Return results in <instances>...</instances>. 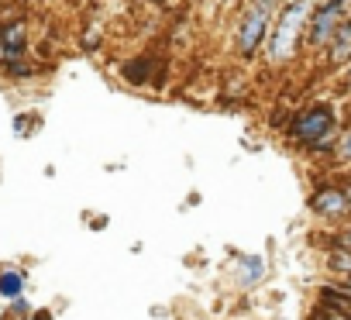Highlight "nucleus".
<instances>
[{
	"label": "nucleus",
	"mask_w": 351,
	"mask_h": 320,
	"mask_svg": "<svg viewBox=\"0 0 351 320\" xmlns=\"http://www.w3.org/2000/svg\"><path fill=\"white\" fill-rule=\"evenodd\" d=\"M327 265H330V272H334V275H351V248L334 245V248H330V255H327Z\"/></svg>",
	"instance_id": "6e6552de"
},
{
	"label": "nucleus",
	"mask_w": 351,
	"mask_h": 320,
	"mask_svg": "<svg viewBox=\"0 0 351 320\" xmlns=\"http://www.w3.org/2000/svg\"><path fill=\"white\" fill-rule=\"evenodd\" d=\"M310 11H313V0H282L279 21L269 28V38H265L269 42V62L282 66V62H289L296 56Z\"/></svg>",
	"instance_id": "f257e3e1"
},
{
	"label": "nucleus",
	"mask_w": 351,
	"mask_h": 320,
	"mask_svg": "<svg viewBox=\"0 0 351 320\" xmlns=\"http://www.w3.org/2000/svg\"><path fill=\"white\" fill-rule=\"evenodd\" d=\"M145 76H148V62H145V59H138V62H131V66L124 69V79H128V83H134V86H141V83H145Z\"/></svg>",
	"instance_id": "9d476101"
},
{
	"label": "nucleus",
	"mask_w": 351,
	"mask_h": 320,
	"mask_svg": "<svg viewBox=\"0 0 351 320\" xmlns=\"http://www.w3.org/2000/svg\"><path fill=\"white\" fill-rule=\"evenodd\" d=\"M152 4H162V0H152Z\"/></svg>",
	"instance_id": "6ab92c4d"
},
{
	"label": "nucleus",
	"mask_w": 351,
	"mask_h": 320,
	"mask_svg": "<svg viewBox=\"0 0 351 320\" xmlns=\"http://www.w3.org/2000/svg\"><path fill=\"white\" fill-rule=\"evenodd\" d=\"M262 275H265V262L258 255H245L241 265H238V282L241 286H258Z\"/></svg>",
	"instance_id": "0eeeda50"
},
{
	"label": "nucleus",
	"mask_w": 351,
	"mask_h": 320,
	"mask_svg": "<svg viewBox=\"0 0 351 320\" xmlns=\"http://www.w3.org/2000/svg\"><path fill=\"white\" fill-rule=\"evenodd\" d=\"M310 207H313V214H317V217H324V221H337V217L351 214V204H348L344 186H334V183H327V186L313 190Z\"/></svg>",
	"instance_id": "20e7f679"
},
{
	"label": "nucleus",
	"mask_w": 351,
	"mask_h": 320,
	"mask_svg": "<svg viewBox=\"0 0 351 320\" xmlns=\"http://www.w3.org/2000/svg\"><path fill=\"white\" fill-rule=\"evenodd\" d=\"M255 4H276V0H255Z\"/></svg>",
	"instance_id": "2eb2a0df"
},
{
	"label": "nucleus",
	"mask_w": 351,
	"mask_h": 320,
	"mask_svg": "<svg viewBox=\"0 0 351 320\" xmlns=\"http://www.w3.org/2000/svg\"><path fill=\"white\" fill-rule=\"evenodd\" d=\"M11 306H14V313H18V317H28V313H32V303H28V299H21V296H14V299H11Z\"/></svg>",
	"instance_id": "f8f14e48"
},
{
	"label": "nucleus",
	"mask_w": 351,
	"mask_h": 320,
	"mask_svg": "<svg viewBox=\"0 0 351 320\" xmlns=\"http://www.w3.org/2000/svg\"><path fill=\"white\" fill-rule=\"evenodd\" d=\"M348 83H351V62H348Z\"/></svg>",
	"instance_id": "a211bd4d"
},
{
	"label": "nucleus",
	"mask_w": 351,
	"mask_h": 320,
	"mask_svg": "<svg viewBox=\"0 0 351 320\" xmlns=\"http://www.w3.org/2000/svg\"><path fill=\"white\" fill-rule=\"evenodd\" d=\"M310 320H351V317L341 313V310H330V306H317V310L310 313Z\"/></svg>",
	"instance_id": "9b49d317"
},
{
	"label": "nucleus",
	"mask_w": 351,
	"mask_h": 320,
	"mask_svg": "<svg viewBox=\"0 0 351 320\" xmlns=\"http://www.w3.org/2000/svg\"><path fill=\"white\" fill-rule=\"evenodd\" d=\"M0 45H4V59H18L28 49V25L25 21H11L0 28Z\"/></svg>",
	"instance_id": "39448f33"
},
{
	"label": "nucleus",
	"mask_w": 351,
	"mask_h": 320,
	"mask_svg": "<svg viewBox=\"0 0 351 320\" xmlns=\"http://www.w3.org/2000/svg\"><path fill=\"white\" fill-rule=\"evenodd\" d=\"M334 158H337V162H348V166H351V127L337 131V141H334Z\"/></svg>",
	"instance_id": "1a4fd4ad"
},
{
	"label": "nucleus",
	"mask_w": 351,
	"mask_h": 320,
	"mask_svg": "<svg viewBox=\"0 0 351 320\" xmlns=\"http://www.w3.org/2000/svg\"><path fill=\"white\" fill-rule=\"evenodd\" d=\"M97 42H100V32H97V28H86V38H83V49L90 52V49H97Z\"/></svg>",
	"instance_id": "ddd939ff"
},
{
	"label": "nucleus",
	"mask_w": 351,
	"mask_h": 320,
	"mask_svg": "<svg viewBox=\"0 0 351 320\" xmlns=\"http://www.w3.org/2000/svg\"><path fill=\"white\" fill-rule=\"evenodd\" d=\"M337 245H344V248H351V227H348V231H344V234L337 238Z\"/></svg>",
	"instance_id": "4468645a"
},
{
	"label": "nucleus",
	"mask_w": 351,
	"mask_h": 320,
	"mask_svg": "<svg viewBox=\"0 0 351 320\" xmlns=\"http://www.w3.org/2000/svg\"><path fill=\"white\" fill-rule=\"evenodd\" d=\"M269 28H272V4H248V11L241 14L238 21V35H234V45H238V56L241 59H252L265 38H269Z\"/></svg>",
	"instance_id": "7ed1b4c3"
},
{
	"label": "nucleus",
	"mask_w": 351,
	"mask_h": 320,
	"mask_svg": "<svg viewBox=\"0 0 351 320\" xmlns=\"http://www.w3.org/2000/svg\"><path fill=\"white\" fill-rule=\"evenodd\" d=\"M344 193H348V204H351V186H344Z\"/></svg>",
	"instance_id": "dca6fc26"
},
{
	"label": "nucleus",
	"mask_w": 351,
	"mask_h": 320,
	"mask_svg": "<svg viewBox=\"0 0 351 320\" xmlns=\"http://www.w3.org/2000/svg\"><path fill=\"white\" fill-rule=\"evenodd\" d=\"M0 62H4V45H0Z\"/></svg>",
	"instance_id": "f3484780"
},
{
	"label": "nucleus",
	"mask_w": 351,
	"mask_h": 320,
	"mask_svg": "<svg viewBox=\"0 0 351 320\" xmlns=\"http://www.w3.org/2000/svg\"><path fill=\"white\" fill-rule=\"evenodd\" d=\"M286 134H289L293 145L306 148L310 141H317V138H324V134H337V114H334V107H327V103L303 107L300 114H293Z\"/></svg>",
	"instance_id": "f03ea898"
},
{
	"label": "nucleus",
	"mask_w": 351,
	"mask_h": 320,
	"mask_svg": "<svg viewBox=\"0 0 351 320\" xmlns=\"http://www.w3.org/2000/svg\"><path fill=\"white\" fill-rule=\"evenodd\" d=\"M25 279H28L25 269H18V265H0V296H8V299L21 296V293H25Z\"/></svg>",
	"instance_id": "423d86ee"
}]
</instances>
